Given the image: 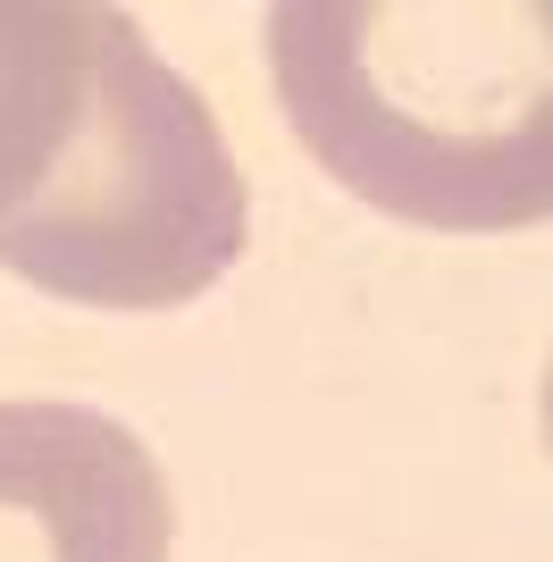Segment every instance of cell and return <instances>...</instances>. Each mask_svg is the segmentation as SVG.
<instances>
[{
    "instance_id": "cell-1",
    "label": "cell",
    "mask_w": 553,
    "mask_h": 562,
    "mask_svg": "<svg viewBox=\"0 0 553 562\" xmlns=\"http://www.w3.org/2000/svg\"><path fill=\"white\" fill-rule=\"evenodd\" d=\"M269 68L302 151L369 211L444 235H504L553 211L537 0H285Z\"/></svg>"
},
{
    "instance_id": "cell-2",
    "label": "cell",
    "mask_w": 553,
    "mask_h": 562,
    "mask_svg": "<svg viewBox=\"0 0 553 562\" xmlns=\"http://www.w3.org/2000/svg\"><path fill=\"white\" fill-rule=\"evenodd\" d=\"M252 235V193L210 101L126 25L92 126L50 218L9 252V278L84 311H177L227 278Z\"/></svg>"
},
{
    "instance_id": "cell-3",
    "label": "cell",
    "mask_w": 553,
    "mask_h": 562,
    "mask_svg": "<svg viewBox=\"0 0 553 562\" xmlns=\"http://www.w3.org/2000/svg\"><path fill=\"white\" fill-rule=\"evenodd\" d=\"M177 504L126 420L84 403H0V562H168Z\"/></svg>"
},
{
    "instance_id": "cell-4",
    "label": "cell",
    "mask_w": 553,
    "mask_h": 562,
    "mask_svg": "<svg viewBox=\"0 0 553 562\" xmlns=\"http://www.w3.org/2000/svg\"><path fill=\"white\" fill-rule=\"evenodd\" d=\"M126 25L101 0H0V269L68 186Z\"/></svg>"
}]
</instances>
